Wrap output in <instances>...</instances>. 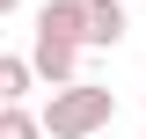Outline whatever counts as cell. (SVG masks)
I'll return each instance as SVG.
<instances>
[{
  "label": "cell",
  "mask_w": 146,
  "mask_h": 139,
  "mask_svg": "<svg viewBox=\"0 0 146 139\" xmlns=\"http://www.w3.org/2000/svg\"><path fill=\"white\" fill-rule=\"evenodd\" d=\"M36 124H44V139H95L117 124V95L95 81H73V88H51V103L36 110Z\"/></svg>",
  "instance_id": "cell-1"
},
{
  "label": "cell",
  "mask_w": 146,
  "mask_h": 139,
  "mask_svg": "<svg viewBox=\"0 0 146 139\" xmlns=\"http://www.w3.org/2000/svg\"><path fill=\"white\" fill-rule=\"evenodd\" d=\"M131 37L124 0H80V51H117Z\"/></svg>",
  "instance_id": "cell-2"
},
{
  "label": "cell",
  "mask_w": 146,
  "mask_h": 139,
  "mask_svg": "<svg viewBox=\"0 0 146 139\" xmlns=\"http://www.w3.org/2000/svg\"><path fill=\"white\" fill-rule=\"evenodd\" d=\"M29 73H36V81H51V88H73V81H80V51H73V44H51V37H36V44H29Z\"/></svg>",
  "instance_id": "cell-3"
},
{
  "label": "cell",
  "mask_w": 146,
  "mask_h": 139,
  "mask_svg": "<svg viewBox=\"0 0 146 139\" xmlns=\"http://www.w3.org/2000/svg\"><path fill=\"white\" fill-rule=\"evenodd\" d=\"M36 37L80 51V0H44V7H36Z\"/></svg>",
  "instance_id": "cell-4"
},
{
  "label": "cell",
  "mask_w": 146,
  "mask_h": 139,
  "mask_svg": "<svg viewBox=\"0 0 146 139\" xmlns=\"http://www.w3.org/2000/svg\"><path fill=\"white\" fill-rule=\"evenodd\" d=\"M29 88H36L29 59H22V51H0V110H22V103H29Z\"/></svg>",
  "instance_id": "cell-5"
},
{
  "label": "cell",
  "mask_w": 146,
  "mask_h": 139,
  "mask_svg": "<svg viewBox=\"0 0 146 139\" xmlns=\"http://www.w3.org/2000/svg\"><path fill=\"white\" fill-rule=\"evenodd\" d=\"M0 139H44V124H36V110H0Z\"/></svg>",
  "instance_id": "cell-6"
},
{
  "label": "cell",
  "mask_w": 146,
  "mask_h": 139,
  "mask_svg": "<svg viewBox=\"0 0 146 139\" xmlns=\"http://www.w3.org/2000/svg\"><path fill=\"white\" fill-rule=\"evenodd\" d=\"M15 7H22V0H0V22H7V15H15Z\"/></svg>",
  "instance_id": "cell-7"
}]
</instances>
